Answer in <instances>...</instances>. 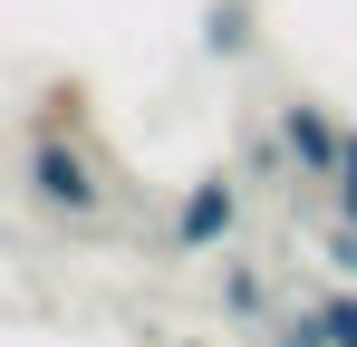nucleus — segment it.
<instances>
[{"instance_id": "8", "label": "nucleus", "mask_w": 357, "mask_h": 347, "mask_svg": "<svg viewBox=\"0 0 357 347\" xmlns=\"http://www.w3.org/2000/svg\"><path fill=\"white\" fill-rule=\"evenodd\" d=\"M328 193H338V222H357V125H348V145H338V174H328Z\"/></svg>"}, {"instance_id": "6", "label": "nucleus", "mask_w": 357, "mask_h": 347, "mask_svg": "<svg viewBox=\"0 0 357 347\" xmlns=\"http://www.w3.org/2000/svg\"><path fill=\"white\" fill-rule=\"evenodd\" d=\"M309 328H319V347H357V280L319 289V299H309Z\"/></svg>"}, {"instance_id": "1", "label": "nucleus", "mask_w": 357, "mask_h": 347, "mask_svg": "<svg viewBox=\"0 0 357 347\" xmlns=\"http://www.w3.org/2000/svg\"><path fill=\"white\" fill-rule=\"evenodd\" d=\"M20 183H29V203L39 213H59V222H107V174L87 155V135L77 125H29L20 135Z\"/></svg>"}, {"instance_id": "9", "label": "nucleus", "mask_w": 357, "mask_h": 347, "mask_svg": "<svg viewBox=\"0 0 357 347\" xmlns=\"http://www.w3.org/2000/svg\"><path fill=\"white\" fill-rule=\"evenodd\" d=\"M328 261H338V280H357V222H328Z\"/></svg>"}, {"instance_id": "5", "label": "nucleus", "mask_w": 357, "mask_h": 347, "mask_svg": "<svg viewBox=\"0 0 357 347\" xmlns=\"http://www.w3.org/2000/svg\"><path fill=\"white\" fill-rule=\"evenodd\" d=\"M222 318H241V328L271 318V280H261L251 261H222Z\"/></svg>"}, {"instance_id": "3", "label": "nucleus", "mask_w": 357, "mask_h": 347, "mask_svg": "<svg viewBox=\"0 0 357 347\" xmlns=\"http://www.w3.org/2000/svg\"><path fill=\"white\" fill-rule=\"evenodd\" d=\"M232 222H241V174H203L174 203V251H222Z\"/></svg>"}, {"instance_id": "2", "label": "nucleus", "mask_w": 357, "mask_h": 347, "mask_svg": "<svg viewBox=\"0 0 357 347\" xmlns=\"http://www.w3.org/2000/svg\"><path fill=\"white\" fill-rule=\"evenodd\" d=\"M280 145H290L299 183H328L338 174V145H348V125H338V107H319V97H280Z\"/></svg>"}, {"instance_id": "4", "label": "nucleus", "mask_w": 357, "mask_h": 347, "mask_svg": "<svg viewBox=\"0 0 357 347\" xmlns=\"http://www.w3.org/2000/svg\"><path fill=\"white\" fill-rule=\"evenodd\" d=\"M261 39V0H203V58H241Z\"/></svg>"}, {"instance_id": "10", "label": "nucleus", "mask_w": 357, "mask_h": 347, "mask_svg": "<svg viewBox=\"0 0 357 347\" xmlns=\"http://www.w3.org/2000/svg\"><path fill=\"white\" fill-rule=\"evenodd\" d=\"M271 347H319V328H309V309H299V318H280V328H271Z\"/></svg>"}, {"instance_id": "7", "label": "nucleus", "mask_w": 357, "mask_h": 347, "mask_svg": "<svg viewBox=\"0 0 357 347\" xmlns=\"http://www.w3.org/2000/svg\"><path fill=\"white\" fill-rule=\"evenodd\" d=\"M241 174H261V183H290V145H280V125H241Z\"/></svg>"}]
</instances>
